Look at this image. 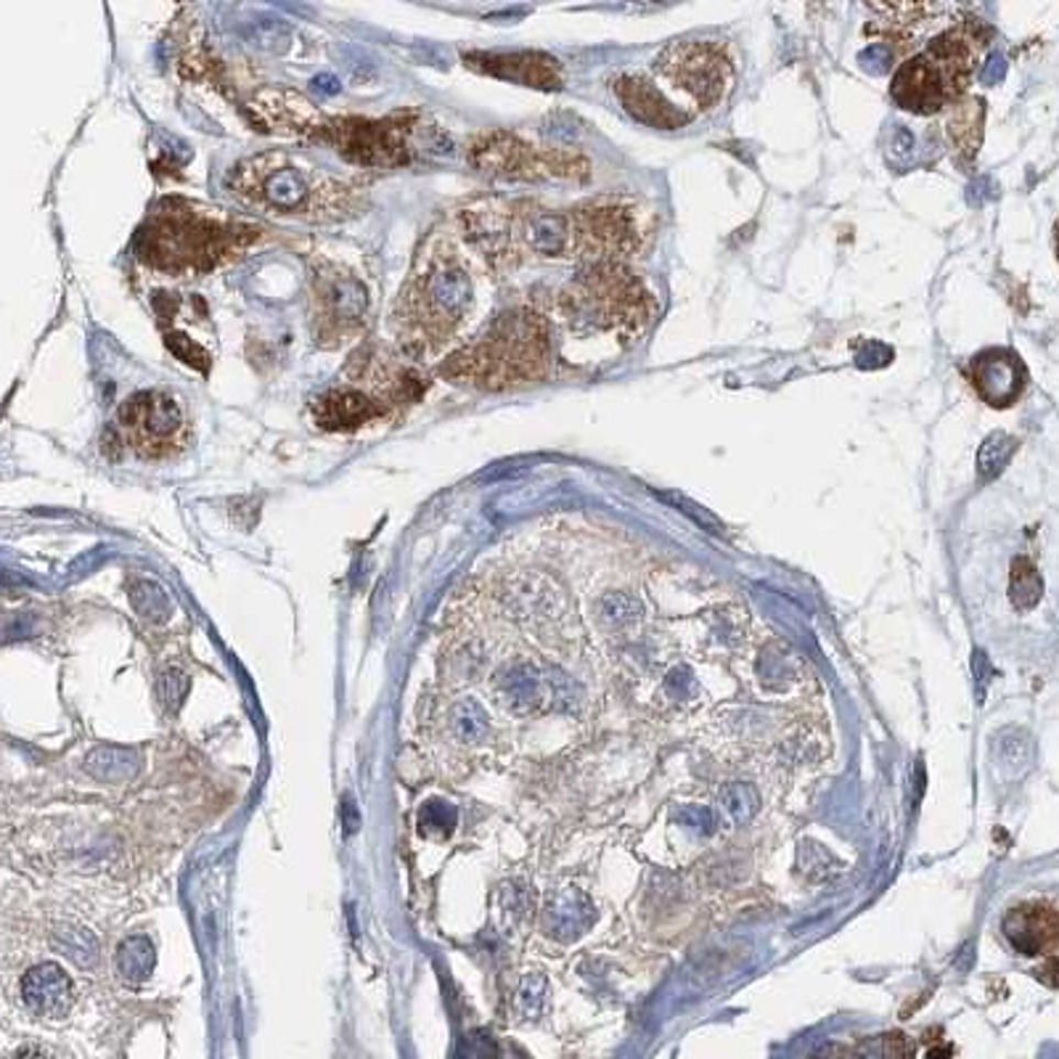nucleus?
Returning <instances> with one entry per match:
<instances>
[{
	"instance_id": "nucleus-7",
	"label": "nucleus",
	"mask_w": 1059,
	"mask_h": 1059,
	"mask_svg": "<svg viewBox=\"0 0 1059 1059\" xmlns=\"http://www.w3.org/2000/svg\"><path fill=\"white\" fill-rule=\"evenodd\" d=\"M416 114L323 117L313 141L334 148L344 162L361 167H402L416 159Z\"/></svg>"
},
{
	"instance_id": "nucleus-13",
	"label": "nucleus",
	"mask_w": 1059,
	"mask_h": 1059,
	"mask_svg": "<svg viewBox=\"0 0 1059 1059\" xmlns=\"http://www.w3.org/2000/svg\"><path fill=\"white\" fill-rule=\"evenodd\" d=\"M890 93L901 109L914 114H938L948 101H953L944 73L927 54L901 64Z\"/></svg>"
},
{
	"instance_id": "nucleus-34",
	"label": "nucleus",
	"mask_w": 1059,
	"mask_h": 1059,
	"mask_svg": "<svg viewBox=\"0 0 1059 1059\" xmlns=\"http://www.w3.org/2000/svg\"><path fill=\"white\" fill-rule=\"evenodd\" d=\"M607 602L615 604V609H609V615H613L615 620H636V617L644 613V607L636 599H630V596H609Z\"/></svg>"
},
{
	"instance_id": "nucleus-16",
	"label": "nucleus",
	"mask_w": 1059,
	"mask_h": 1059,
	"mask_svg": "<svg viewBox=\"0 0 1059 1059\" xmlns=\"http://www.w3.org/2000/svg\"><path fill=\"white\" fill-rule=\"evenodd\" d=\"M615 93L617 101L622 103V109H626L636 122H641V125L675 130L688 122V114L681 112L671 99H665L662 90L654 86L649 77L622 75L620 80L615 82Z\"/></svg>"
},
{
	"instance_id": "nucleus-21",
	"label": "nucleus",
	"mask_w": 1059,
	"mask_h": 1059,
	"mask_svg": "<svg viewBox=\"0 0 1059 1059\" xmlns=\"http://www.w3.org/2000/svg\"><path fill=\"white\" fill-rule=\"evenodd\" d=\"M1033 739L1023 729H1002L993 733L991 739V758L996 769L1006 779H1017L1030 771L1033 765Z\"/></svg>"
},
{
	"instance_id": "nucleus-9",
	"label": "nucleus",
	"mask_w": 1059,
	"mask_h": 1059,
	"mask_svg": "<svg viewBox=\"0 0 1059 1059\" xmlns=\"http://www.w3.org/2000/svg\"><path fill=\"white\" fill-rule=\"evenodd\" d=\"M368 318V291L350 268L321 263L310 268V329L321 348L358 337Z\"/></svg>"
},
{
	"instance_id": "nucleus-32",
	"label": "nucleus",
	"mask_w": 1059,
	"mask_h": 1059,
	"mask_svg": "<svg viewBox=\"0 0 1059 1059\" xmlns=\"http://www.w3.org/2000/svg\"><path fill=\"white\" fill-rule=\"evenodd\" d=\"M453 724H456L461 737L470 739V742H477V739H483V733L487 731L485 713L479 710L474 702H464V705L456 707V713H453Z\"/></svg>"
},
{
	"instance_id": "nucleus-4",
	"label": "nucleus",
	"mask_w": 1059,
	"mask_h": 1059,
	"mask_svg": "<svg viewBox=\"0 0 1059 1059\" xmlns=\"http://www.w3.org/2000/svg\"><path fill=\"white\" fill-rule=\"evenodd\" d=\"M554 366L551 323L536 308L504 310L483 334L443 363L445 379L501 393L545 379Z\"/></svg>"
},
{
	"instance_id": "nucleus-12",
	"label": "nucleus",
	"mask_w": 1059,
	"mask_h": 1059,
	"mask_svg": "<svg viewBox=\"0 0 1059 1059\" xmlns=\"http://www.w3.org/2000/svg\"><path fill=\"white\" fill-rule=\"evenodd\" d=\"M395 402L385 398L379 389H363L355 382L344 387H334L321 393L313 400V419L327 432H358L363 427L374 424L382 416H387Z\"/></svg>"
},
{
	"instance_id": "nucleus-6",
	"label": "nucleus",
	"mask_w": 1059,
	"mask_h": 1059,
	"mask_svg": "<svg viewBox=\"0 0 1059 1059\" xmlns=\"http://www.w3.org/2000/svg\"><path fill=\"white\" fill-rule=\"evenodd\" d=\"M466 162L493 180H586L591 165L567 148L536 146L506 130L474 135L466 146Z\"/></svg>"
},
{
	"instance_id": "nucleus-11",
	"label": "nucleus",
	"mask_w": 1059,
	"mask_h": 1059,
	"mask_svg": "<svg viewBox=\"0 0 1059 1059\" xmlns=\"http://www.w3.org/2000/svg\"><path fill=\"white\" fill-rule=\"evenodd\" d=\"M668 86L697 103L699 109H713L729 96L733 86V67L724 45L707 41H679L662 48L654 62Z\"/></svg>"
},
{
	"instance_id": "nucleus-28",
	"label": "nucleus",
	"mask_w": 1059,
	"mask_h": 1059,
	"mask_svg": "<svg viewBox=\"0 0 1059 1059\" xmlns=\"http://www.w3.org/2000/svg\"><path fill=\"white\" fill-rule=\"evenodd\" d=\"M724 805L737 824H747L760 810V795L752 784L733 782L724 792Z\"/></svg>"
},
{
	"instance_id": "nucleus-10",
	"label": "nucleus",
	"mask_w": 1059,
	"mask_h": 1059,
	"mask_svg": "<svg viewBox=\"0 0 1059 1059\" xmlns=\"http://www.w3.org/2000/svg\"><path fill=\"white\" fill-rule=\"evenodd\" d=\"M122 445L141 459H170L191 440L184 408L170 393L146 389L128 398L117 411Z\"/></svg>"
},
{
	"instance_id": "nucleus-2",
	"label": "nucleus",
	"mask_w": 1059,
	"mask_h": 1059,
	"mask_svg": "<svg viewBox=\"0 0 1059 1059\" xmlns=\"http://www.w3.org/2000/svg\"><path fill=\"white\" fill-rule=\"evenodd\" d=\"M233 199L263 216L323 220L353 218L361 210V191L348 180L318 170L284 152H265L239 162L225 175Z\"/></svg>"
},
{
	"instance_id": "nucleus-5",
	"label": "nucleus",
	"mask_w": 1059,
	"mask_h": 1059,
	"mask_svg": "<svg viewBox=\"0 0 1059 1059\" xmlns=\"http://www.w3.org/2000/svg\"><path fill=\"white\" fill-rule=\"evenodd\" d=\"M556 310L575 331L615 334L630 342L644 334L652 323L654 297L639 273L626 263H588L573 282L562 289Z\"/></svg>"
},
{
	"instance_id": "nucleus-14",
	"label": "nucleus",
	"mask_w": 1059,
	"mask_h": 1059,
	"mask_svg": "<svg viewBox=\"0 0 1059 1059\" xmlns=\"http://www.w3.org/2000/svg\"><path fill=\"white\" fill-rule=\"evenodd\" d=\"M464 64L474 73L519 82V86L556 90L562 88V67L551 56L536 51L519 54H464Z\"/></svg>"
},
{
	"instance_id": "nucleus-23",
	"label": "nucleus",
	"mask_w": 1059,
	"mask_h": 1059,
	"mask_svg": "<svg viewBox=\"0 0 1059 1059\" xmlns=\"http://www.w3.org/2000/svg\"><path fill=\"white\" fill-rule=\"evenodd\" d=\"M1044 596V581L1038 575L1036 564L1030 559L1017 556L1012 562V575H1010V599L1017 609H1033Z\"/></svg>"
},
{
	"instance_id": "nucleus-1",
	"label": "nucleus",
	"mask_w": 1059,
	"mask_h": 1059,
	"mask_svg": "<svg viewBox=\"0 0 1059 1059\" xmlns=\"http://www.w3.org/2000/svg\"><path fill=\"white\" fill-rule=\"evenodd\" d=\"M474 305V284L466 260L448 239H432L419 250L393 308L400 348L411 358L440 353L464 327Z\"/></svg>"
},
{
	"instance_id": "nucleus-24",
	"label": "nucleus",
	"mask_w": 1059,
	"mask_h": 1059,
	"mask_svg": "<svg viewBox=\"0 0 1059 1059\" xmlns=\"http://www.w3.org/2000/svg\"><path fill=\"white\" fill-rule=\"evenodd\" d=\"M117 970L128 983H144L154 970V948L146 938H130L117 953Z\"/></svg>"
},
{
	"instance_id": "nucleus-3",
	"label": "nucleus",
	"mask_w": 1059,
	"mask_h": 1059,
	"mask_svg": "<svg viewBox=\"0 0 1059 1059\" xmlns=\"http://www.w3.org/2000/svg\"><path fill=\"white\" fill-rule=\"evenodd\" d=\"M257 242V229L197 201L167 199L135 236V255L162 273H207Z\"/></svg>"
},
{
	"instance_id": "nucleus-29",
	"label": "nucleus",
	"mask_w": 1059,
	"mask_h": 1059,
	"mask_svg": "<svg viewBox=\"0 0 1059 1059\" xmlns=\"http://www.w3.org/2000/svg\"><path fill=\"white\" fill-rule=\"evenodd\" d=\"M165 340H167V348H170V353L175 355V358H180L184 363H188V366L199 368L201 374L210 372V353H207L205 348H199V344L194 342L191 337L186 334V331L167 329V331H165Z\"/></svg>"
},
{
	"instance_id": "nucleus-36",
	"label": "nucleus",
	"mask_w": 1059,
	"mask_h": 1059,
	"mask_svg": "<svg viewBox=\"0 0 1059 1059\" xmlns=\"http://www.w3.org/2000/svg\"><path fill=\"white\" fill-rule=\"evenodd\" d=\"M1055 242H1057V260H1059V223H1057V229H1055Z\"/></svg>"
},
{
	"instance_id": "nucleus-20",
	"label": "nucleus",
	"mask_w": 1059,
	"mask_h": 1059,
	"mask_svg": "<svg viewBox=\"0 0 1059 1059\" xmlns=\"http://www.w3.org/2000/svg\"><path fill=\"white\" fill-rule=\"evenodd\" d=\"M983 117L985 103L980 99L961 96V99L951 101V109H948L946 117V133L961 159L970 162L978 154L980 144H983Z\"/></svg>"
},
{
	"instance_id": "nucleus-31",
	"label": "nucleus",
	"mask_w": 1059,
	"mask_h": 1059,
	"mask_svg": "<svg viewBox=\"0 0 1059 1059\" xmlns=\"http://www.w3.org/2000/svg\"><path fill=\"white\" fill-rule=\"evenodd\" d=\"M456 827V808L448 803L432 801L421 810V831L427 835H451Z\"/></svg>"
},
{
	"instance_id": "nucleus-17",
	"label": "nucleus",
	"mask_w": 1059,
	"mask_h": 1059,
	"mask_svg": "<svg viewBox=\"0 0 1059 1059\" xmlns=\"http://www.w3.org/2000/svg\"><path fill=\"white\" fill-rule=\"evenodd\" d=\"M970 372L980 398L996 408L1012 406L1025 387V368L1012 350H988L972 361Z\"/></svg>"
},
{
	"instance_id": "nucleus-25",
	"label": "nucleus",
	"mask_w": 1059,
	"mask_h": 1059,
	"mask_svg": "<svg viewBox=\"0 0 1059 1059\" xmlns=\"http://www.w3.org/2000/svg\"><path fill=\"white\" fill-rule=\"evenodd\" d=\"M867 5L874 14L887 19L890 24H898V27L922 22L930 14V0H867Z\"/></svg>"
},
{
	"instance_id": "nucleus-30",
	"label": "nucleus",
	"mask_w": 1059,
	"mask_h": 1059,
	"mask_svg": "<svg viewBox=\"0 0 1059 1059\" xmlns=\"http://www.w3.org/2000/svg\"><path fill=\"white\" fill-rule=\"evenodd\" d=\"M801 869L814 882H821V880H829V876L837 874V861L831 859V856L821 848V845L810 842V845H803V850H801Z\"/></svg>"
},
{
	"instance_id": "nucleus-27",
	"label": "nucleus",
	"mask_w": 1059,
	"mask_h": 1059,
	"mask_svg": "<svg viewBox=\"0 0 1059 1059\" xmlns=\"http://www.w3.org/2000/svg\"><path fill=\"white\" fill-rule=\"evenodd\" d=\"M1015 448L1017 443L1012 438H1006V434H991L978 453L980 477H983L985 483L996 477V474L1006 466V461H1010L1012 453H1015Z\"/></svg>"
},
{
	"instance_id": "nucleus-15",
	"label": "nucleus",
	"mask_w": 1059,
	"mask_h": 1059,
	"mask_svg": "<svg viewBox=\"0 0 1059 1059\" xmlns=\"http://www.w3.org/2000/svg\"><path fill=\"white\" fill-rule=\"evenodd\" d=\"M985 37H980L978 27H953L938 35L927 45V56L938 64L944 73L951 99H961L967 86H970L974 69H978L980 51H983Z\"/></svg>"
},
{
	"instance_id": "nucleus-37",
	"label": "nucleus",
	"mask_w": 1059,
	"mask_h": 1059,
	"mask_svg": "<svg viewBox=\"0 0 1059 1059\" xmlns=\"http://www.w3.org/2000/svg\"><path fill=\"white\" fill-rule=\"evenodd\" d=\"M654 3H665V0H654Z\"/></svg>"
},
{
	"instance_id": "nucleus-35",
	"label": "nucleus",
	"mask_w": 1059,
	"mask_h": 1059,
	"mask_svg": "<svg viewBox=\"0 0 1059 1059\" xmlns=\"http://www.w3.org/2000/svg\"><path fill=\"white\" fill-rule=\"evenodd\" d=\"M665 498H671V501H675L681 506V511H688L692 517H697V522L699 525H705V528H713V532H720V525L713 519L707 511H699V506H694L688 498H679V496H665Z\"/></svg>"
},
{
	"instance_id": "nucleus-19",
	"label": "nucleus",
	"mask_w": 1059,
	"mask_h": 1059,
	"mask_svg": "<svg viewBox=\"0 0 1059 1059\" xmlns=\"http://www.w3.org/2000/svg\"><path fill=\"white\" fill-rule=\"evenodd\" d=\"M1006 938L1019 953L1044 951L1059 944V912L1055 908H1017L1006 919Z\"/></svg>"
},
{
	"instance_id": "nucleus-8",
	"label": "nucleus",
	"mask_w": 1059,
	"mask_h": 1059,
	"mask_svg": "<svg viewBox=\"0 0 1059 1059\" xmlns=\"http://www.w3.org/2000/svg\"><path fill=\"white\" fill-rule=\"evenodd\" d=\"M573 218L575 260L588 263H626L649 242V223L639 205L622 199L583 201L570 210Z\"/></svg>"
},
{
	"instance_id": "nucleus-18",
	"label": "nucleus",
	"mask_w": 1059,
	"mask_h": 1059,
	"mask_svg": "<svg viewBox=\"0 0 1059 1059\" xmlns=\"http://www.w3.org/2000/svg\"><path fill=\"white\" fill-rule=\"evenodd\" d=\"M22 999L37 1017L62 1019L75 1002V985L58 964H37L24 974Z\"/></svg>"
},
{
	"instance_id": "nucleus-26",
	"label": "nucleus",
	"mask_w": 1059,
	"mask_h": 1059,
	"mask_svg": "<svg viewBox=\"0 0 1059 1059\" xmlns=\"http://www.w3.org/2000/svg\"><path fill=\"white\" fill-rule=\"evenodd\" d=\"M56 944L80 967H93L96 959H99V946H96L93 935L88 930H80V927H62V930L56 933Z\"/></svg>"
},
{
	"instance_id": "nucleus-22",
	"label": "nucleus",
	"mask_w": 1059,
	"mask_h": 1059,
	"mask_svg": "<svg viewBox=\"0 0 1059 1059\" xmlns=\"http://www.w3.org/2000/svg\"><path fill=\"white\" fill-rule=\"evenodd\" d=\"M551 933L556 935L559 940H573L577 935H583L594 922V906H591L588 898L583 893H564L554 906H551Z\"/></svg>"
},
{
	"instance_id": "nucleus-33",
	"label": "nucleus",
	"mask_w": 1059,
	"mask_h": 1059,
	"mask_svg": "<svg viewBox=\"0 0 1059 1059\" xmlns=\"http://www.w3.org/2000/svg\"><path fill=\"white\" fill-rule=\"evenodd\" d=\"M679 818L684 821V827L697 831V835H710V831H716L718 827L716 814H713L710 808H705V805H686Z\"/></svg>"
}]
</instances>
